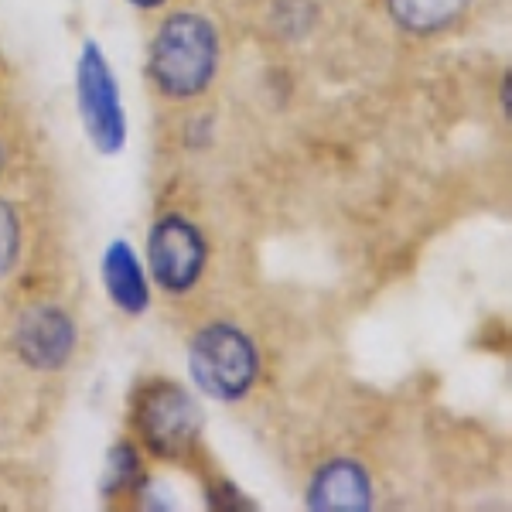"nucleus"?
<instances>
[{"instance_id":"obj_1","label":"nucleus","mask_w":512,"mask_h":512,"mask_svg":"<svg viewBox=\"0 0 512 512\" xmlns=\"http://www.w3.org/2000/svg\"><path fill=\"white\" fill-rule=\"evenodd\" d=\"M222 41L205 14H168L147 45V82L171 103L198 99L219 76Z\"/></svg>"},{"instance_id":"obj_2","label":"nucleus","mask_w":512,"mask_h":512,"mask_svg":"<svg viewBox=\"0 0 512 512\" xmlns=\"http://www.w3.org/2000/svg\"><path fill=\"white\" fill-rule=\"evenodd\" d=\"M188 369L205 396L236 403L250 396L260 379V352L243 328L229 325V321H212V325L198 328L188 345Z\"/></svg>"},{"instance_id":"obj_3","label":"nucleus","mask_w":512,"mask_h":512,"mask_svg":"<svg viewBox=\"0 0 512 512\" xmlns=\"http://www.w3.org/2000/svg\"><path fill=\"white\" fill-rule=\"evenodd\" d=\"M130 424H134L137 444L147 454L164 461H181L198 448L202 410L185 386L154 379V383L140 386Z\"/></svg>"},{"instance_id":"obj_4","label":"nucleus","mask_w":512,"mask_h":512,"mask_svg":"<svg viewBox=\"0 0 512 512\" xmlns=\"http://www.w3.org/2000/svg\"><path fill=\"white\" fill-rule=\"evenodd\" d=\"M76 106L89 144L99 154H120L127 144V113L120 103V82L96 41H86L79 52Z\"/></svg>"},{"instance_id":"obj_5","label":"nucleus","mask_w":512,"mask_h":512,"mask_svg":"<svg viewBox=\"0 0 512 512\" xmlns=\"http://www.w3.org/2000/svg\"><path fill=\"white\" fill-rule=\"evenodd\" d=\"M147 277L168 294H188L202 280L209 263L202 229L192 219L168 212L147 233Z\"/></svg>"},{"instance_id":"obj_6","label":"nucleus","mask_w":512,"mask_h":512,"mask_svg":"<svg viewBox=\"0 0 512 512\" xmlns=\"http://www.w3.org/2000/svg\"><path fill=\"white\" fill-rule=\"evenodd\" d=\"M79 342V328L62 304H31L14 321V355L35 373H59L69 366Z\"/></svg>"},{"instance_id":"obj_7","label":"nucleus","mask_w":512,"mask_h":512,"mask_svg":"<svg viewBox=\"0 0 512 512\" xmlns=\"http://www.w3.org/2000/svg\"><path fill=\"white\" fill-rule=\"evenodd\" d=\"M373 478L352 458H335L311 475L304 506L318 512H359L373 506Z\"/></svg>"},{"instance_id":"obj_8","label":"nucleus","mask_w":512,"mask_h":512,"mask_svg":"<svg viewBox=\"0 0 512 512\" xmlns=\"http://www.w3.org/2000/svg\"><path fill=\"white\" fill-rule=\"evenodd\" d=\"M99 274H103L106 297H110L113 308H120L123 315H144L151 308V277L144 274L137 250L127 239H113L106 246Z\"/></svg>"},{"instance_id":"obj_9","label":"nucleus","mask_w":512,"mask_h":512,"mask_svg":"<svg viewBox=\"0 0 512 512\" xmlns=\"http://www.w3.org/2000/svg\"><path fill=\"white\" fill-rule=\"evenodd\" d=\"M475 0H386L390 18L407 35H441L454 28Z\"/></svg>"},{"instance_id":"obj_10","label":"nucleus","mask_w":512,"mask_h":512,"mask_svg":"<svg viewBox=\"0 0 512 512\" xmlns=\"http://www.w3.org/2000/svg\"><path fill=\"white\" fill-rule=\"evenodd\" d=\"M144 485V448L134 441H117L106 465V495L123 499L127 492H137Z\"/></svg>"},{"instance_id":"obj_11","label":"nucleus","mask_w":512,"mask_h":512,"mask_svg":"<svg viewBox=\"0 0 512 512\" xmlns=\"http://www.w3.org/2000/svg\"><path fill=\"white\" fill-rule=\"evenodd\" d=\"M21 256V219L7 198H0V277L14 270Z\"/></svg>"},{"instance_id":"obj_12","label":"nucleus","mask_w":512,"mask_h":512,"mask_svg":"<svg viewBox=\"0 0 512 512\" xmlns=\"http://www.w3.org/2000/svg\"><path fill=\"white\" fill-rule=\"evenodd\" d=\"M134 7H140V11H154V7H161L164 0H130Z\"/></svg>"},{"instance_id":"obj_13","label":"nucleus","mask_w":512,"mask_h":512,"mask_svg":"<svg viewBox=\"0 0 512 512\" xmlns=\"http://www.w3.org/2000/svg\"><path fill=\"white\" fill-rule=\"evenodd\" d=\"M4 161H7V154H4V144H0V171H4Z\"/></svg>"}]
</instances>
